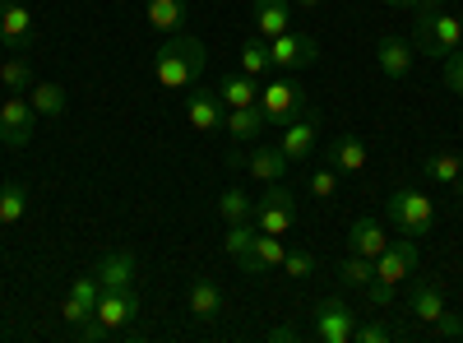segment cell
Listing matches in <instances>:
<instances>
[{"label": "cell", "instance_id": "1", "mask_svg": "<svg viewBox=\"0 0 463 343\" xmlns=\"http://www.w3.org/2000/svg\"><path fill=\"white\" fill-rule=\"evenodd\" d=\"M204 61H209V52L195 33H172L158 47V56H153V80L172 93H185L204 74Z\"/></svg>", "mask_w": 463, "mask_h": 343}, {"label": "cell", "instance_id": "2", "mask_svg": "<svg viewBox=\"0 0 463 343\" xmlns=\"http://www.w3.org/2000/svg\"><path fill=\"white\" fill-rule=\"evenodd\" d=\"M463 47V24L458 14L449 10H417V52L431 56V61H445L449 52Z\"/></svg>", "mask_w": 463, "mask_h": 343}, {"label": "cell", "instance_id": "3", "mask_svg": "<svg viewBox=\"0 0 463 343\" xmlns=\"http://www.w3.org/2000/svg\"><path fill=\"white\" fill-rule=\"evenodd\" d=\"M384 214L399 227V237H427L431 223H436V205L421 195V190H408V186L384 200Z\"/></svg>", "mask_w": 463, "mask_h": 343}, {"label": "cell", "instance_id": "4", "mask_svg": "<svg viewBox=\"0 0 463 343\" xmlns=\"http://www.w3.org/2000/svg\"><path fill=\"white\" fill-rule=\"evenodd\" d=\"M250 223H255V233H274V237H288L292 227H297V195L283 186V181H274L264 190V195L255 200V214H250Z\"/></svg>", "mask_w": 463, "mask_h": 343}, {"label": "cell", "instance_id": "5", "mask_svg": "<svg viewBox=\"0 0 463 343\" xmlns=\"http://www.w3.org/2000/svg\"><path fill=\"white\" fill-rule=\"evenodd\" d=\"M353 329H357V311L343 297H325L311 311V338L320 343H353Z\"/></svg>", "mask_w": 463, "mask_h": 343}, {"label": "cell", "instance_id": "6", "mask_svg": "<svg viewBox=\"0 0 463 343\" xmlns=\"http://www.w3.org/2000/svg\"><path fill=\"white\" fill-rule=\"evenodd\" d=\"M316 135H320V107H306V111H292V117H283L279 148L288 154V163H306V158H311Z\"/></svg>", "mask_w": 463, "mask_h": 343}, {"label": "cell", "instance_id": "7", "mask_svg": "<svg viewBox=\"0 0 463 343\" xmlns=\"http://www.w3.org/2000/svg\"><path fill=\"white\" fill-rule=\"evenodd\" d=\"M269 61H274V70H306V65H316L320 61V43L316 37H306L297 28L279 33V37H269Z\"/></svg>", "mask_w": 463, "mask_h": 343}, {"label": "cell", "instance_id": "8", "mask_svg": "<svg viewBox=\"0 0 463 343\" xmlns=\"http://www.w3.org/2000/svg\"><path fill=\"white\" fill-rule=\"evenodd\" d=\"M139 292L135 288H102L98 292V307H93V316L111 329V334H121V329H130L135 320H139Z\"/></svg>", "mask_w": 463, "mask_h": 343}, {"label": "cell", "instance_id": "9", "mask_svg": "<svg viewBox=\"0 0 463 343\" xmlns=\"http://www.w3.org/2000/svg\"><path fill=\"white\" fill-rule=\"evenodd\" d=\"M33 126H37V111H33L28 93H10L0 102V144L5 148H24L33 139Z\"/></svg>", "mask_w": 463, "mask_h": 343}, {"label": "cell", "instance_id": "10", "mask_svg": "<svg viewBox=\"0 0 463 343\" xmlns=\"http://www.w3.org/2000/svg\"><path fill=\"white\" fill-rule=\"evenodd\" d=\"M417 270V237H399V242H390L380 255H375V279L380 283H403L408 274Z\"/></svg>", "mask_w": 463, "mask_h": 343}, {"label": "cell", "instance_id": "11", "mask_svg": "<svg viewBox=\"0 0 463 343\" xmlns=\"http://www.w3.org/2000/svg\"><path fill=\"white\" fill-rule=\"evenodd\" d=\"M297 102H301V84H297V74H292V70H283L279 80H269V84L260 89V107H264V117H269V121L292 117Z\"/></svg>", "mask_w": 463, "mask_h": 343}, {"label": "cell", "instance_id": "12", "mask_svg": "<svg viewBox=\"0 0 463 343\" xmlns=\"http://www.w3.org/2000/svg\"><path fill=\"white\" fill-rule=\"evenodd\" d=\"M185 307H190V316H195L200 325H213L227 311V297H222V288L213 279H195L185 288Z\"/></svg>", "mask_w": 463, "mask_h": 343}, {"label": "cell", "instance_id": "13", "mask_svg": "<svg viewBox=\"0 0 463 343\" xmlns=\"http://www.w3.org/2000/svg\"><path fill=\"white\" fill-rule=\"evenodd\" d=\"M325 163L338 172V176H353V172H362L366 167V139L357 135V130H343L329 148H325Z\"/></svg>", "mask_w": 463, "mask_h": 343}, {"label": "cell", "instance_id": "14", "mask_svg": "<svg viewBox=\"0 0 463 343\" xmlns=\"http://www.w3.org/2000/svg\"><path fill=\"white\" fill-rule=\"evenodd\" d=\"M222 117H227V107L218 93H209V89L185 93V121L195 130H222Z\"/></svg>", "mask_w": 463, "mask_h": 343}, {"label": "cell", "instance_id": "15", "mask_svg": "<svg viewBox=\"0 0 463 343\" xmlns=\"http://www.w3.org/2000/svg\"><path fill=\"white\" fill-rule=\"evenodd\" d=\"M264 126H269V117H264V107H260V102H250V107H227V117H222V130L232 135V144H250V139H260Z\"/></svg>", "mask_w": 463, "mask_h": 343}, {"label": "cell", "instance_id": "16", "mask_svg": "<svg viewBox=\"0 0 463 343\" xmlns=\"http://www.w3.org/2000/svg\"><path fill=\"white\" fill-rule=\"evenodd\" d=\"M283 255H288L283 237H274V233H255V246H250V255L241 260V270H246V274H269V270H283Z\"/></svg>", "mask_w": 463, "mask_h": 343}, {"label": "cell", "instance_id": "17", "mask_svg": "<svg viewBox=\"0 0 463 343\" xmlns=\"http://www.w3.org/2000/svg\"><path fill=\"white\" fill-rule=\"evenodd\" d=\"M412 43H403V37H380V47H375V61H380V74L384 80H408V70H412Z\"/></svg>", "mask_w": 463, "mask_h": 343}, {"label": "cell", "instance_id": "18", "mask_svg": "<svg viewBox=\"0 0 463 343\" xmlns=\"http://www.w3.org/2000/svg\"><path fill=\"white\" fill-rule=\"evenodd\" d=\"M288 167H292V163H288V154H283L279 144H260L255 154L246 158V172H250L255 181H264V186L283 181V176H288Z\"/></svg>", "mask_w": 463, "mask_h": 343}, {"label": "cell", "instance_id": "19", "mask_svg": "<svg viewBox=\"0 0 463 343\" xmlns=\"http://www.w3.org/2000/svg\"><path fill=\"white\" fill-rule=\"evenodd\" d=\"M0 43H5V47L33 43V10L24 5V0H14V5H0Z\"/></svg>", "mask_w": 463, "mask_h": 343}, {"label": "cell", "instance_id": "20", "mask_svg": "<svg viewBox=\"0 0 463 343\" xmlns=\"http://www.w3.org/2000/svg\"><path fill=\"white\" fill-rule=\"evenodd\" d=\"M93 274L102 288H135V251H107Z\"/></svg>", "mask_w": 463, "mask_h": 343}, {"label": "cell", "instance_id": "21", "mask_svg": "<svg viewBox=\"0 0 463 343\" xmlns=\"http://www.w3.org/2000/svg\"><path fill=\"white\" fill-rule=\"evenodd\" d=\"M292 28V0H255V33L279 37Z\"/></svg>", "mask_w": 463, "mask_h": 343}, {"label": "cell", "instance_id": "22", "mask_svg": "<svg viewBox=\"0 0 463 343\" xmlns=\"http://www.w3.org/2000/svg\"><path fill=\"white\" fill-rule=\"evenodd\" d=\"M449 307H445V292H440V283L436 279H417V288H412V316L421 320V325H431V320H440Z\"/></svg>", "mask_w": 463, "mask_h": 343}, {"label": "cell", "instance_id": "23", "mask_svg": "<svg viewBox=\"0 0 463 343\" xmlns=\"http://www.w3.org/2000/svg\"><path fill=\"white\" fill-rule=\"evenodd\" d=\"M144 19L153 33H181L185 24V0H144Z\"/></svg>", "mask_w": 463, "mask_h": 343}, {"label": "cell", "instance_id": "24", "mask_svg": "<svg viewBox=\"0 0 463 343\" xmlns=\"http://www.w3.org/2000/svg\"><path fill=\"white\" fill-rule=\"evenodd\" d=\"M28 102H33V111H37V121H56V117H65V107H70V98H65V89L61 84H52V80H43V84H33L28 89Z\"/></svg>", "mask_w": 463, "mask_h": 343}, {"label": "cell", "instance_id": "25", "mask_svg": "<svg viewBox=\"0 0 463 343\" xmlns=\"http://www.w3.org/2000/svg\"><path fill=\"white\" fill-rule=\"evenodd\" d=\"M384 246H390V237L380 233V223H375V218H357V223H353V233H347V251H357V255H366V260H375Z\"/></svg>", "mask_w": 463, "mask_h": 343}, {"label": "cell", "instance_id": "26", "mask_svg": "<svg viewBox=\"0 0 463 343\" xmlns=\"http://www.w3.org/2000/svg\"><path fill=\"white\" fill-rule=\"evenodd\" d=\"M218 98H222V107H250V102H260V84H255V74H227V80L218 84Z\"/></svg>", "mask_w": 463, "mask_h": 343}, {"label": "cell", "instance_id": "27", "mask_svg": "<svg viewBox=\"0 0 463 343\" xmlns=\"http://www.w3.org/2000/svg\"><path fill=\"white\" fill-rule=\"evenodd\" d=\"M218 214H222V223H250V214H255V200L246 195L241 186H227L222 195H218Z\"/></svg>", "mask_w": 463, "mask_h": 343}, {"label": "cell", "instance_id": "28", "mask_svg": "<svg viewBox=\"0 0 463 343\" xmlns=\"http://www.w3.org/2000/svg\"><path fill=\"white\" fill-rule=\"evenodd\" d=\"M237 61H241V70L246 74H255V80H260V74H269V70H274V61H269V37H246V43H241V52H237Z\"/></svg>", "mask_w": 463, "mask_h": 343}, {"label": "cell", "instance_id": "29", "mask_svg": "<svg viewBox=\"0 0 463 343\" xmlns=\"http://www.w3.org/2000/svg\"><path fill=\"white\" fill-rule=\"evenodd\" d=\"M28 214V190L19 181H0V227H10Z\"/></svg>", "mask_w": 463, "mask_h": 343}, {"label": "cell", "instance_id": "30", "mask_svg": "<svg viewBox=\"0 0 463 343\" xmlns=\"http://www.w3.org/2000/svg\"><path fill=\"white\" fill-rule=\"evenodd\" d=\"M338 279H343V288H366L375 279V260L347 251V260H338Z\"/></svg>", "mask_w": 463, "mask_h": 343}, {"label": "cell", "instance_id": "31", "mask_svg": "<svg viewBox=\"0 0 463 343\" xmlns=\"http://www.w3.org/2000/svg\"><path fill=\"white\" fill-rule=\"evenodd\" d=\"M250 246H255V223H227V237H222V251L232 255V260H246L250 255Z\"/></svg>", "mask_w": 463, "mask_h": 343}, {"label": "cell", "instance_id": "32", "mask_svg": "<svg viewBox=\"0 0 463 343\" xmlns=\"http://www.w3.org/2000/svg\"><path fill=\"white\" fill-rule=\"evenodd\" d=\"M0 84H5L10 93H28L37 80H33V65L28 61H19V56H10L5 65H0Z\"/></svg>", "mask_w": 463, "mask_h": 343}, {"label": "cell", "instance_id": "33", "mask_svg": "<svg viewBox=\"0 0 463 343\" xmlns=\"http://www.w3.org/2000/svg\"><path fill=\"white\" fill-rule=\"evenodd\" d=\"M306 190H311V200H320V205H329V200H338V172L325 163V167H316L311 176H306Z\"/></svg>", "mask_w": 463, "mask_h": 343}, {"label": "cell", "instance_id": "34", "mask_svg": "<svg viewBox=\"0 0 463 343\" xmlns=\"http://www.w3.org/2000/svg\"><path fill=\"white\" fill-rule=\"evenodd\" d=\"M421 167H427V176H431V181H440V186H454V181H458V167H463V158H454V154H431V158L421 163Z\"/></svg>", "mask_w": 463, "mask_h": 343}, {"label": "cell", "instance_id": "35", "mask_svg": "<svg viewBox=\"0 0 463 343\" xmlns=\"http://www.w3.org/2000/svg\"><path fill=\"white\" fill-rule=\"evenodd\" d=\"M283 274L288 279H311L316 274V255L311 251H288L283 255Z\"/></svg>", "mask_w": 463, "mask_h": 343}, {"label": "cell", "instance_id": "36", "mask_svg": "<svg viewBox=\"0 0 463 343\" xmlns=\"http://www.w3.org/2000/svg\"><path fill=\"white\" fill-rule=\"evenodd\" d=\"M427 329H431V338H463V316L445 311V316H440V320H431Z\"/></svg>", "mask_w": 463, "mask_h": 343}, {"label": "cell", "instance_id": "37", "mask_svg": "<svg viewBox=\"0 0 463 343\" xmlns=\"http://www.w3.org/2000/svg\"><path fill=\"white\" fill-rule=\"evenodd\" d=\"M445 89H454L463 98V47L445 56Z\"/></svg>", "mask_w": 463, "mask_h": 343}, {"label": "cell", "instance_id": "38", "mask_svg": "<svg viewBox=\"0 0 463 343\" xmlns=\"http://www.w3.org/2000/svg\"><path fill=\"white\" fill-rule=\"evenodd\" d=\"M384 338H390V329L380 320H357V329H353V343H384Z\"/></svg>", "mask_w": 463, "mask_h": 343}, {"label": "cell", "instance_id": "39", "mask_svg": "<svg viewBox=\"0 0 463 343\" xmlns=\"http://www.w3.org/2000/svg\"><path fill=\"white\" fill-rule=\"evenodd\" d=\"M366 297H371V307H375V311H380V307H390V301H394V283L371 279V283H366Z\"/></svg>", "mask_w": 463, "mask_h": 343}, {"label": "cell", "instance_id": "40", "mask_svg": "<svg viewBox=\"0 0 463 343\" xmlns=\"http://www.w3.org/2000/svg\"><path fill=\"white\" fill-rule=\"evenodd\" d=\"M449 0H417V10H445Z\"/></svg>", "mask_w": 463, "mask_h": 343}, {"label": "cell", "instance_id": "41", "mask_svg": "<svg viewBox=\"0 0 463 343\" xmlns=\"http://www.w3.org/2000/svg\"><path fill=\"white\" fill-rule=\"evenodd\" d=\"M394 10H417V0H390Z\"/></svg>", "mask_w": 463, "mask_h": 343}, {"label": "cell", "instance_id": "42", "mask_svg": "<svg viewBox=\"0 0 463 343\" xmlns=\"http://www.w3.org/2000/svg\"><path fill=\"white\" fill-rule=\"evenodd\" d=\"M292 5H301V10H311V5H325V0H292Z\"/></svg>", "mask_w": 463, "mask_h": 343}, {"label": "cell", "instance_id": "43", "mask_svg": "<svg viewBox=\"0 0 463 343\" xmlns=\"http://www.w3.org/2000/svg\"><path fill=\"white\" fill-rule=\"evenodd\" d=\"M454 186H458V195H463V167H458V181H454Z\"/></svg>", "mask_w": 463, "mask_h": 343}, {"label": "cell", "instance_id": "44", "mask_svg": "<svg viewBox=\"0 0 463 343\" xmlns=\"http://www.w3.org/2000/svg\"><path fill=\"white\" fill-rule=\"evenodd\" d=\"M0 5H14V0H0Z\"/></svg>", "mask_w": 463, "mask_h": 343}, {"label": "cell", "instance_id": "45", "mask_svg": "<svg viewBox=\"0 0 463 343\" xmlns=\"http://www.w3.org/2000/svg\"><path fill=\"white\" fill-rule=\"evenodd\" d=\"M458 24H463V14H458Z\"/></svg>", "mask_w": 463, "mask_h": 343}]
</instances>
